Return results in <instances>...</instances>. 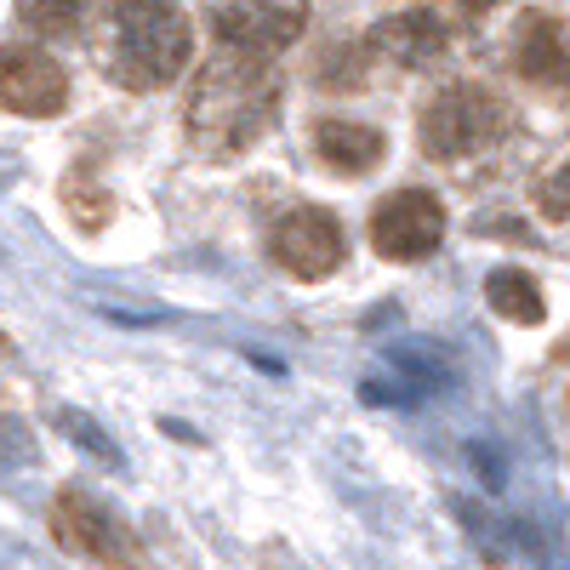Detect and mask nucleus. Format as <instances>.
I'll return each mask as SVG.
<instances>
[{
	"label": "nucleus",
	"mask_w": 570,
	"mask_h": 570,
	"mask_svg": "<svg viewBox=\"0 0 570 570\" xmlns=\"http://www.w3.org/2000/svg\"><path fill=\"white\" fill-rule=\"evenodd\" d=\"M195 58V23L177 0H115L104 12V69L126 91H166Z\"/></svg>",
	"instance_id": "nucleus-2"
},
{
	"label": "nucleus",
	"mask_w": 570,
	"mask_h": 570,
	"mask_svg": "<svg viewBox=\"0 0 570 570\" xmlns=\"http://www.w3.org/2000/svg\"><path fill=\"white\" fill-rule=\"evenodd\" d=\"M485 303H491V314H502V320H513V325H542V314H548L542 285H537V274H525V268H497V274L485 279Z\"/></svg>",
	"instance_id": "nucleus-12"
},
{
	"label": "nucleus",
	"mask_w": 570,
	"mask_h": 570,
	"mask_svg": "<svg viewBox=\"0 0 570 570\" xmlns=\"http://www.w3.org/2000/svg\"><path fill=\"white\" fill-rule=\"evenodd\" d=\"M279 98H285V80L268 52L223 46L217 58H206V69L195 75V91H188V109H183L188 142L212 160L246 155L274 131Z\"/></svg>",
	"instance_id": "nucleus-1"
},
{
	"label": "nucleus",
	"mask_w": 570,
	"mask_h": 570,
	"mask_svg": "<svg viewBox=\"0 0 570 570\" xmlns=\"http://www.w3.org/2000/svg\"><path fill=\"white\" fill-rule=\"evenodd\" d=\"M513 69L531 86L570 91V23H559L553 12H525L513 29Z\"/></svg>",
	"instance_id": "nucleus-10"
},
{
	"label": "nucleus",
	"mask_w": 570,
	"mask_h": 570,
	"mask_svg": "<svg viewBox=\"0 0 570 570\" xmlns=\"http://www.w3.org/2000/svg\"><path fill=\"white\" fill-rule=\"evenodd\" d=\"M206 23L240 52H285L308 29V0H206Z\"/></svg>",
	"instance_id": "nucleus-5"
},
{
	"label": "nucleus",
	"mask_w": 570,
	"mask_h": 570,
	"mask_svg": "<svg viewBox=\"0 0 570 570\" xmlns=\"http://www.w3.org/2000/svg\"><path fill=\"white\" fill-rule=\"evenodd\" d=\"M445 46H451V18L440 7H405V12H394V18H383L371 29V52L400 63V69L440 63Z\"/></svg>",
	"instance_id": "nucleus-9"
},
{
	"label": "nucleus",
	"mask_w": 570,
	"mask_h": 570,
	"mask_svg": "<svg viewBox=\"0 0 570 570\" xmlns=\"http://www.w3.org/2000/svg\"><path fill=\"white\" fill-rule=\"evenodd\" d=\"M58 428H63V434H75V440H80L86 451H98V456L120 462V451H115V445H109V440H104V434H98V428H91V422H86L80 411H63V416H58Z\"/></svg>",
	"instance_id": "nucleus-16"
},
{
	"label": "nucleus",
	"mask_w": 570,
	"mask_h": 570,
	"mask_svg": "<svg viewBox=\"0 0 570 570\" xmlns=\"http://www.w3.org/2000/svg\"><path fill=\"white\" fill-rule=\"evenodd\" d=\"M497 7H502V0H445L440 12H445L451 23H480V18H485V12H497Z\"/></svg>",
	"instance_id": "nucleus-17"
},
{
	"label": "nucleus",
	"mask_w": 570,
	"mask_h": 570,
	"mask_svg": "<svg viewBox=\"0 0 570 570\" xmlns=\"http://www.w3.org/2000/svg\"><path fill=\"white\" fill-rule=\"evenodd\" d=\"M502 131H508V104L480 80H456L434 91L416 115V142L428 160H468L491 149Z\"/></svg>",
	"instance_id": "nucleus-3"
},
{
	"label": "nucleus",
	"mask_w": 570,
	"mask_h": 570,
	"mask_svg": "<svg viewBox=\"0 0 570 570\" xmlns=\"http://www.w3.org/2000/svg\"><path fill=\"white\" fill-rule=\"evenodd\" d=\"M537 206H542L548 217H559V223L570 217V160H564V166H559V171H553V177L537 188Z\"/></svg>",
	"instance_id": "nucleus-15"
},
{
	"label": "nucleus",
	"mask_w": 570,
	"mask_h": 570,
	"mask_svg": "<svg viewBox=\"0 0 570 570\" xmlns=\"http://www.w3.org/2000/svg\"><path fill=\"white\" fill-rule=\"evenodd\" d=\"M52 537L63 542V553L98 564V570H160L126 519L109 513L86 491H58L52 497Z\"/></svg>",
	"instance_id": "nucleus-4"
},
{
	"label": "nucleus",
	"mask_w": 570,
	"mask_h": 570,
	"mask_svg": "<svg viewBox=\"0 0 570 570\" xmlns=\"http://www.w3.org/2000/svg\"><path fill=\"white\" fill-rule=\"evenodd\" d=\"M18 23L40 40H75L86 29V0H18Z\"/></svg>",
	"instance_id": "nucleus-14"
},
{
	"label": "nucleus",
	"mask_w": 570,
	"mask_h": 570,
	"mask_svg": "<svg viewBox=\"0 0 570 570\" xmlns=\"http://www.w3.org/2000/svg\"><path fill=\"white\" fill-rule=\"evenodd\" d=\"M63 206H69V217L86 228V234H98V228H109V217H115V195L91 177V166H75V171H63Z\"/></svg>",
	"instance_id": "nucleus-13"
},
{
	"label": "nucleus",
	"mask_w": 570,
	"mask_h": 570,
	"mask_svg": "<svg viewBox=\"0 0 570 570\" xmlns=\"http://www.w3.org/2000/svg\"><path fill=\"white\" fill-rule=\"evenodd\" d=\"M268 257L297 274V279H325L337 274L343 257H348V240H343V223L331 217L325 206H297L285 212L274 228H268Z\"/></svg>",
	"instance_id": "nucleus-7"
},
{
	"label": "nucleus",
	"mask_w": 570,
	"mask_h": 570,
	"mask_svg": "<svg viewBox=\"0 0 570 570\" xmlns=\"http://www.w3.org/2000/svg\"><path fill=\"white\" fill-rule=\"evenodd\" d=\"M314 155H320V166L343 171V177H365L383 166L389 131L371 120H354V115H325V120H314Z\"/></svg>",
	"instance_id": "nucleus-11"
},
{
	"label": "nucleus",
	"mask_w": 570,
	"mask_h": 570,
	"mask_svg": "<svg viewBox=\"0 0 570 570\" xmlns=\"http://www.w3.org/2000/svg\"><path fill=\"white\" fill-rule=\"evenodd\" d=\"M0 109L23 120H52L69 109V75L40 46H0Z\"/></svg>",
	"instance_id": "nucleus-8"
},
{
	"label": "nucleus",
	"mask_w": 570,
	"mask_h": 570,
	"mask_svg": "<svg viewBox=\"0 0 570 570\" xmlns=\"http://www.w3.org/2000/svg\"><path fill=\"white\" fill-rule=\"evenodd\" d=\"M445 240V200L434 188H400L371 212V252L389 263H422Z\"/></svg>",
	"instance_id": "nucleus-6"
}]
</instances>
